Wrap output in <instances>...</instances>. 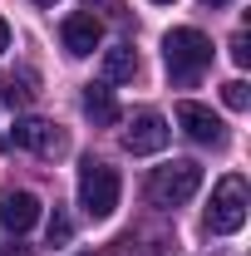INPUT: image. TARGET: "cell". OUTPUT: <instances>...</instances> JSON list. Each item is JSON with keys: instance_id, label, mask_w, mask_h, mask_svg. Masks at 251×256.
Listing matches in <instances>:
<instances>
[{"instance_id": "obj_1", "label": "cell", "mask_w": 251, "mask_h": 256, "mask_svg": "<svg viewBox=\"0 0 251 256\" xmlns=\"http://www.w3.org/2000/svg\"><path fill=\"white\" fill-rule=\"evenodd\" d=\"M162 64H168V74L178 84H192L212 64V40L202 30H192V25H178V30L162 34Z\"/></svg>"}, {"instance_id": "obj_2", "label": "cell", "mask_w": 251, "mask_h": 256, "mask_svg": "<svg viewBox=\"0 0 251 256\" xmlns=\"http://www.w3.org/2000/svg\"><path fill=\"white\" fill-rule=\"evenodd\" d=\"M118 192H124L118 168H108V162H98V158H84V162H79V207H84L94 222L114 217Z\"/></svg>"}, {"instance_id": "obj_3", "label": "cell", "mask_w": 251, "mask_h": 256, "mask_svg": "<svg viewBox=\"0 0 251 256\" xmlns=\"http://www.w3.org/2000/svg\"><path fill=\"white\" fill-rule=\"evenodd\" d=\"M197 188H202V168L192 158H172V162H162V168H153V178H148L153 207H182Z\"/></svg>"}, {"instance_id": "obj_4", "label": "cell", "mask_w": 251, "mask_h": 256, "mask_svg": "<svg viewBox=\"0 0 251 256\" xmlns=\"http://www.w3.org/2000/svg\"><path fill=\"white\" fill-rule=\"evenodd\" d=\"M246 207H251L246 182H242L236 172L222 178L217 192H212V207H207V232H212V236H232V232H242V226H246Z\"/></svg>"}, {"instance_id": "obj_5", "label": "cell", "mask_w": 251, "mask_h": 256, "mask_svg": "<svg viewBox=\"0 0 251 256\" xmlns=\"http://www.w3.org/2000/svg\"><path fill=\"white\" fill-rule=\"evenodd\" d=\"M10 143L25 148V153H40V158H60L64 148H69V138L54 124H44V118H20V124L10 128Z\"/></svg>"}, {"instance_id": "obj_6", "label": "cell", "mask_w": 251, "mask_h": 256, "mask_svg": "<svg viewBox=\"0 0 251 256\" xmlns=\"http://www.w3.org/2000/svg\"><path fill=\"white\" fill-rule=\"evenodd\" d=\"M124 148L133 158H143V153H162L168 148V118L153 114V108H143V114H133V124L124 133Z\"/></svg>"}, {"instance_id": "obj_7", "label": "cell", "mask_w": 251, "mask_h": 256, "mask_svg": "<svg viewBox=\"0 0 251 256\" xmlns=\"http://www.w3.org/2000/svg\"><path fill=\"white\" fill-rule=\"evenodd\" d=\"M178 128L188 133L192 143H202V148H217L222 138H226L222 118L207 108V104H192V98H182V104H178Z\"/></svg>"}, {"instance_id": "obj_8", "label": "cell", "mask_w": 251, "mask_h": 256, "mask_svg": "<svg viewBox=\"0 0 251 256\" xmlns=\"http://www.w3.org/2000/svg\"><path fill=\"white\" fill-rule=\"evenodd\" d=\"M60 40H64V50L74 54V60H84V54H94L98 44H104V25H98L94 15H64V25H60Z\"/></svg>"}, {"instance_id": "obj_9", "label": "cell", "mask_w": 251, "mask_h": 256, "mask_svg": "<svg viewBox=\"0 0 251 256\" xmlns=\"http://www.w3.org/2000/svg\"><path fill=\"white\" fill-rule=\"evenodd\" d=\"M34 222H40V197H34V192H5V197H0V226H5V232L20 236V232H30Z\"/></svg>"}, {"instance_id": "obj_10", "label": "cell", "mask_w": 251, "mask_h": 256, "mask_svg": "<svg viewBox=\"0 0 251 256\" xmlns=\"http://www.w3.org/2000/svg\"><path fill=\"white\" fill-rule=\"evenodd\" d=\"M84 114H89L98 128L118 124V98H114V89H108V84H89V89H84Z\"/></svg>"}, {"instance_id": "obj_11", "label": "cell", "mask_w": 251, "mask_h": 256, "mask_svg": "<svg viewBox=\"0 0 251 256\" xmlns=\"http://www.w3.org/2000/svg\"><path fill=\"white\" fill-rule=\"evenodd\" d=\"M133 74H138L133 44H108L104 50V84H118V79H133Z\"/></svg>"}, {"instance_id": "obj_12", "label": "cell", "mask_w": 251, "mask_h": 256, "mask_svg": "<svg viewBox=\"0 0 251 256\" xmlns=\"http://www.w3.org/2000/svg\"><path fill=\"white\" fill-rule=\"evenodd\" d=\"M222 98H226V108H246V104H251V94H246V84H242V79L222 84Z\"/></svg>"}, {"instance_id": "obj_13", "label": "cell", "mask_w": 251, "mask_h": 256, "mask_svg": "<svg viewBox=\"0 0 251 256\" xmlns=\"http://www.w3.org/2000/svg\"><path fill=\"white\" fill-rule=\"evenodd\" d=\"M69 232H74V226H69V217H64V212H54V217H50V246H54V242H69Z\"/></svg>"}, {"instance_id": "obj_14", "label": "cell", "mask_w": 251, "mask_h": 256, "mask_svg": "<svg viewBox=\"0 0 251 256\" xmlns=\"http://www.w3.org/2000/svg\"><path fill=\"white\" fill-rule=\"evenodd\" d=\"M0 98H5V104H15V108H20V104H25V98H30V89H20V84H15V79H5V84H0Z\"/></svg>"}, {"instance_id": "obj_15", "label": "cell", "mask_w": 251, "mask_h": 256, "mask_svg": "<svg viewBox=\"0 0 251 256\" xmlns=\"http://www.w3.org/2000/svg\"><path fill=\"white\" fill-rule=\"evenodd\" d=\"M232 60L242 64V69H246V64H251V40H246V30H242V34H236V40H232Z\"/></svg>"}, {"instance_id": "obj_16", "label": "cell", "mask_w": 251, "mask_h": 256, "mask_svg": "<svg viewBox=\"0 0 251 256\" xmlns=\"http://www.w3.org/2000/svg\"><path fill=\"white\" fill-rule=\"evenodd\" d=\"M0 256H30L25 246H15V242H0Z\"/></svg>"}, {"instance_id": "obj_17", "label": "cell", "mask_w": 251, "mask_h": 256, "mask_svg": "<svg viewBox=\"0 0 251 256\" xmlns=\"http://www.w3.org/2000/svg\"><path fill=\"white\" fill-rule=\"evenodd\" d=\"M5 50H10V25L0 20V54H5Z\"/></svg>"}, {"instance_id": "obj_18", "label": "cell", "mask_w": 251, "mask_h": 256, "mask_svg": "<svg viewBox=\"0 0 251 256\" xmlns=\"http://www.w3.org/2000/svg\"><path fill=\"white\" fill-rule=\"evenodd\" d=\"M202 5H226V0H202Z\"/></svg>"}, {"instance_id": "obj_19", "label": "cell", "mask_w": 251, "mask_h": 256, "mask_svg": "<svg viewBox=\"0 0 251 256\" xmlns=\"http://www.w3.org/2000/svg\"><path fill=\"white\" fill-rule=\"evenodd\" d=\"M34 5H54V0H34Z\"/></svg>"}, {"instance_id": "obj_20", "label": "cell", "mask_w": 251, "mask_h": 256, "mask_svg": "<svg viewBox=\"0 0 251 256\" xmlns=\"http://www.w3.org/2000/svg\"><path fill=\"white\" fill-rule=\"evenodd\" d=\"M153 5H172V0H153Z\"/></svg>"}, {"instance_id": "obj_21", "label": "cell", "mask_w": 251, "mask_h": 256, "mask_svg": "<svg viewBox=\"0 0 251 256\" xmlns=\"http://www.w3.org/2000/svg\"><path fill=\"white\" fill-rule=\"evenodd\" d=\"M84 256H94V252H84Z\"/></svg>"}]
</instances>
